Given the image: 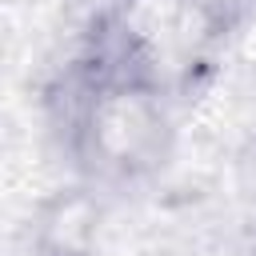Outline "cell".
<instances>
[{"label": "cell", "mask_w": 256, "mask_h": 256, "mask_svg": "<svg viewBox=\"0 0 256 256\" xmlns=\"http://www.w3.org/2000/svg\"><path fill=\"white\" fill-rule=\"evenodd\" d=\"M168 108L160 80L148 84H80L72 76L68 144L100 176L132 180L164 164L168 156Z\"/></svg>", "instance_id": "1"}, {"label": "cell", "mask_w": 256, "mask_h": 256, "mask_svg": "<svg viewBox=\"0 0 256 256\" xmlns=\"http://www.w3.org/2000/svg\"><path fill=\"white\" fill-rule=\"evenodd\" d=\"M36 256H88L80 244H44Z\"/></svg>", "instance_id": "2"}]
</instances>
